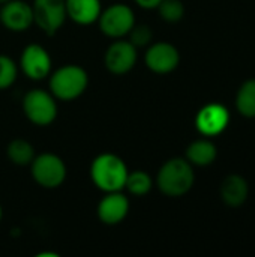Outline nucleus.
Returning <instances> with one entry per match:
<instances>
[{"mask_svg":"<svg viewBox=\"0 0 255 257\" xmlns=\"http://www.w3.org/2000/svg\"><path fill=\"white\" fill-rule=\"evenodd\" d=\"M230 122V113L227 107L218 102H210L201 107L195 116V128L204 137H213L221 134Z\"/></svg>","mask_w":255,"mask_h":257,"instance_id":"12","label":"nucleus"},{"mask_svg":"<svg viewBox=\"0 0 255 257\" xmlns=\"http://www.w3.org/2000/svg\"><path fill=\"white\" fill-rule=\"evenodd\" d=\"M248 182L240 175H230L222 181L221 185V199L225 205L237 208L245 203L248 199Z\"/></svg>","mask_w":255,"mask_h":257,"instance_id":"15","label":"nucleus"},{"mask_svg":"<svg viewBox=\"0 0 255 257\" xmlns=\"http://www.w3.org/2000/svg\"><path fill=\"white\" fill-rule=\"evenodd\" d=\"M216 155H218L216 146L207 139L195 140L186 148V160L192 166H198V167L210 166L216 160Z\"/></svg>","mask_w":255,"mask_h":257,"instance_id":"16","label":"nucleus"},{"mask_svg":"<svg viewBox=\"0 0 255 257\" xmlns=\"http://www.w3.org/2000/svg\"><path fill=\"white\" fill-rule=\"evenodd\" d=\"M36 152L35 148L30 142L24 140V139H14L8 143L6 146V157L8 160L18 167H26L30 166V163L33 161Z\"/></svg>","mask_w":255,"mask_h":257,"instance_id":"17","label":"nucleus"},{"mask_svg":"<svg viewBox=\"0 0 255 257\" xmlns=\"http://www.w3.org/2000/svg\"><path fill=\"white\" fill-rule=\"evenodd\" d=\"M153 187V181L150 175L144 170H134L128 173L126 182H125V190H128L129 194L141 197L150 193Z\"/></svg>","mask_w":255,"mask_h":257,"instance_id":"18","label":"nucleus"},{"mask_svg":"<svg viewBox=\"0 0 255 257\" xmlns=\"http://www.w3.org/2000/svg\"><path fill=\"white\" fill-rule=\"evenodd\" d=\"M66 15L78 26H92L98 23L102 11L101 0H65Z\"/></svg>","mask_w":255,"mask_h":257,"instance_id":"14","label":"nucleus"},{"mask_svg":"<svg viewBox=\"0 0 255 257\" xmlns=\"http://www.w3.org/2000/svg\"><path fill=\"white\" fill-rule=\"evenodd\" d=\"M128 173L129 170L123 158L110 152L99 154L90 164V179L102 193L123 191Z\"/></svg>","mask_w":255,"mask_h":257,"instance_id":"1","label":"nucleus"},{"mask_svg":"<svg viewBox=\"0 0 255 257\" xmlns=\"http://www.w3.org/2000/svg\"><path fill=\"white\" fill-rule=\"evenodd\" d=\"M137 50L138 48L134 47L128 39H114L104 54L105 69L113 75H125L131 72L138 59Z\"/></svg>","mask_w":255,"mask_h":257,"instance_id":"9","label":"nucleus"},{"mask_svg":"<svg viewBox=\"0 0 255 257\" xmlns=\"http://www.w3.org/2000/svg\"><path fill=\"white\" fill-rule=\"evenodd\" d=\"M101 32L111 39L125 38L135 24V14L129 5L113 3L101 11L98 18Z\"/></svg>","mask_w":255,"mask_h":257,"instance_id":"6","label":"nucleus"},{"mask_svg":"<svg viewBox=\"0 0 255 257\" xmlns=\"http://www.w3.org/2000/svg\"><path fill=\"white\" fill-rule=\"evenodd\" d=\"M18 68L27 78L41 81L51 74L53 60L45 47L41 44H29L21 51Z\"/></svg>","mask_w":255,"mask_h":257,"instance_id":"8","label":"nucleus"},{"mask_svg":"<svg viewBox=\"0 0 255 257\" xmlns=\"http://www.w3.org/2000/svg\"><path fill=\"white\" fill-rule=\"evenodd\" d=\"M180 62L179 50L170 44V42H155L147 45L146 54H144V63L146 66L159 75L173 72Z\"/></svg>","mask_w":255,"mask_h":257,"instance_id":"10","label":"nucleus"},{"mask_svg":"<svg viewBox=\"0 0 255 257\" xmlns=\"http://www.w3.org/2000/svg\"><path fill=\"white\" fill-rule=\"evenodd\" d=\"M6 2H9V0H0V5H3V3H6Z\"/></svg>","mask_w":255,"mask_h":257,"instance_id":"25","label":"nucleus"},{"mask_svg":"<svg viewBox=\"0 0 255 257\" xmlns=\"http://www.w3.org/2000/svg\"><path fill=\"white\" fill-rule=\"evenodd\" d=\"M30 175L39 187L56 190L66 181L68 169L59 155L53 152H42L35 155L33 161L30 163Z\"/></svg>","mask_w":255,"mask_h":257,"instance_id":"5","label":"nucleus"},{"mask_svg":"<svg viewBox=\"0 0 255 257\" xmlns=\"http://www.w3.org/2000/svg\"><path fill=\"white\" fill-rule=\"evenodd\" d=\"M156 9L167 23H177L185 15V6L180 0H162Z\"/></svg>","mask_w":255,"mask_h":257,"instance_id":"21","label":"nucleus"},{"mask_svg":"<svg viewBox=\"0 0 255 257\" xmlns=\"http://www.w3.org/2000/svg\"><path fill=\"white\" fill-rule=\"evenodd\" d=\"M2 217H3V211H2V206H0V221H2Z\"/></svg>","mask_w":255,"mask_h":257,"instance_id":"24","label":"nucleus"},{"mask_svg":"<svg viewBox=\"0 0 255 257\" xmlns=\"http://www.w3.org/2000/svg\"><path fill=\"white\" fill-rule=\"evenodd\" d=\"M194 182V166L186 158H170L161 166L156 175V185L167 197L185 196Z\"/></svg>","mask_w":255,"mask_h":257,"instance_id":"2","label":"nucleus"},{"mask_svg":"<svg viewBox=\"0 0 255 257\" xmlns=\"http://www.w3.org/2000/svg\"><path fill=\"white\" fill-rule=\"evenodd\" d=\"M32 11L33 23L48 36L56 35L68 20L65 0H33Z\"/></svg>","mask_w":255,"mask_h":257,"instance_id":"7","label":"nucleus"},{"mask_svg":"<svg viewBox=\"0 0 255 257\" xmlns=\"http://www.w3.org/2000/svg\"><path fill=\"white\" fill-rule=\"evenodd\" d=\"M0 23L6 30L14 33L29 30L35 24L32 3L24 0H9L0 5Z\"/></svg>","mask_w":255,"mask_h":257,"instance_id":"11","label":"nucleus"},{"mask_svg":"<svg viewBox=\"0 0 255 257\" xmlns=\"http://www.w3.org/2000/svg\"><path fill=\"white\" fill-rule=\"evenodd\" d=\"M128 36V41L137 47V48H141V47H147L152 44V39H153V32L149 26L146 24H134V27L129 30V33L126 35Z\"/></svg>","mask_w":255,"mask_h":257,"instance_id":"22","label":"nucleus"},{"mask_svg":"<svg viewBox=\"0 0 255 257\" xmlns=\"http://www.w3.org/2000/svg\"><path fill=\"white\" fill-rule=\"evenodd\" d=\"M26 119L35 126H50L57 119V99L50 90L32 89L29 90L21 102Z\"/></svg>","mask_w":255,"mask_h":257,"instance_id":"4","label":"nucleus"},{"mask_svg":"<svg viewBox=\"0 0 255 257\" xmlns=\"http://www.w3.org/2000/svg\"><path fill=\"white\" fill-rule=\"evenodd\" d=\"M236 107L242 116L255 117V80H248L240 86L236 95Z\"/></svg>","mask_w":255,"mask_h":257,"instance_id":"19","label":"nucleus"},{"mask_svg":"<svg viewBox=\"0 0 255 257\" xmlns=\"http://www.w3.org/2000/svg\"><path fill=\"white\" fill-rule=\"evenodd\" d=\"M134 2H135L141 9H147V11H150V9H156L162 0H134Z\"/></svg>","mask_w":255,"mask_h":257,"instance_id":"23","label":"nucleus"},{"mask_svg":"<svg viewBox=\"0 0 255 257\" xmlns=\"http://www.w3.org/2000/svg\"><path fill=\"white\" fill-rule=\"evenodd\" d=\"M18 63L6 54H0V90H6L18 78Z\"/></svg>","mask_w":255,"mask_h":257,"instance_id":"20","label":"nucleus"},{"mask_svg":"<svg viewBox=\"0 0 255 257\" xmlns=\"http://www.w3.org/2000/svg\"><path fill=\"white\" fill-rule=\"evenodd\" d=\"M105 196L99 200L96 215L102 224L117 226L129 214V199L122 191L104 193Z\"/></svg>","mask_w":255,"mask_h":257,"instance_id":"13","label":"nucleus"},{"mask_svg":"<svg viewBox=\"0 0 255 257\" xmlns=\"http://www.w3.org/2000/svg\"><path fill=\"white\" fill-rule=\"evenodd\" d=\"M50 92L57 101L69 102L78 99L89 86V74L87 71L74 63L63 65L56 71H51L48 75Z\"/></svg>","mask_w":255,"mask_h":257,"instance_id":"3","label":"nucleus"}]
</instances>
